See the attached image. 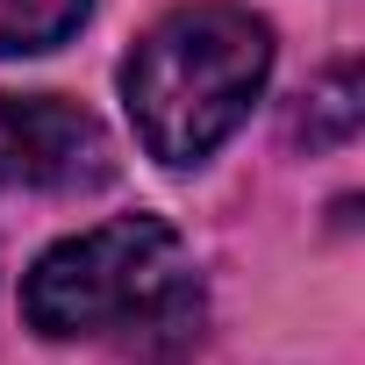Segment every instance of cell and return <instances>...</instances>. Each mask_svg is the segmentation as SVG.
<instances>
[{
    "instance_id": "1",
    "label": "cell",
    "mask_w": 365,
    "mask_h": 365,
    "mask_svg": "<svg viewBox=\"0 0 365 365\" xmlns=\"http://www.w3.org/2000/svg\"><path fill=\"white\" fill-rule=\"evenodd\" d=\"M22 315L58 344L122 336L143 358H179L201 336V279L172 222L115 215L36 258V272L22 279Z\"/></svg>"
},
{
    "instance_id": "3",
    "label": "cell",
    "mask_w": 365,
    "mask_h": 365,
    "mask_svg": "<svg viewBox=\"0 0 365 365\" xmlns=\"http://www.w3.org/2000/svg\"><path fill=\"white\" fill-rule=\"evenodd\" d=\"M115 172L108 129L58 93H0V194H79Z\"/></svg>"
},
{
    "instance_id": "4",
    "label": "cell",
    "mask_w": 365,
    "mask_h": 365,
    "mask_svg": "<svg viewBox=\"0 0 365 365\" xmlns=\"http://www.w3.org/2000/svg\"><path fill=\"white\" fill-rule=\"evenodd\" d=\"M86 8L93 0H0V58H29V51L65 43L86 22Z\"/></svg>"
},
{
    "instance_id": "2",
    "label": "cell",
    "mask_w": 365,
    "mask_h": 365,
    "mask_svg": "<svg viewBox=\"0 0 365 365\" xmlns=\"http://www.w3.org/2000/svg\"><path fill=\"white\" fill-rule=\"evenodd\" d=\"M272 29L251 8H179L122 65V101L158 165H201L265 93Z\"/></svg>"
}]
</instances>
